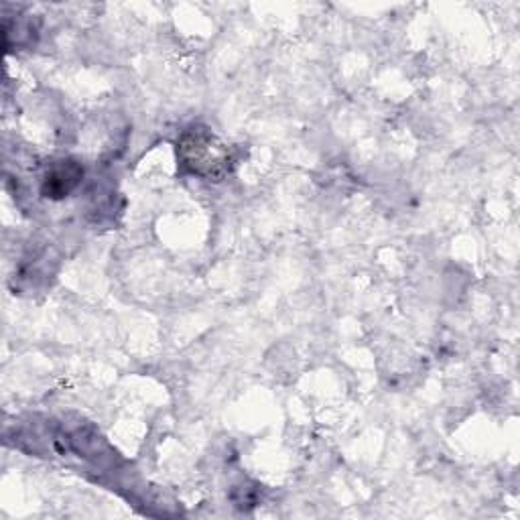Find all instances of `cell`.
<instances>
[{
  "instance_id": "1",
  "label": "cell",
  "mask_w": 520,
  "mask_h": 520,
  "mask_svg": "<svg viewBox=\"0 0 520 520\" xmlns=\"http://www.w3.org/2000/svg\"><path fill=\"white\" fill-rule=\"evenodd\" d=\"M183 163L189 165L195 173L200 175H216L220 169H224V151L214 145V137L210 133H187L179 145Z\"/></svg>"
},
{
  "instance_id": "2",
  "label": "cell",
  "mask_w": 520,
  "mask_h": 520,
  "mask_svg": "<svg viewBox=\"0 0 520 520\" xmlns=\"http://www.w3.org/2000/svg\"><path fill=\"white\" fill-rule=\"evenodd\" d=\"M82 167L72 163V161H61L59 165H55L47 177H45V183H43V193L47 195V198H53V200H59V198H65L82 179Z\"/></svg>"
}]
</instances>
